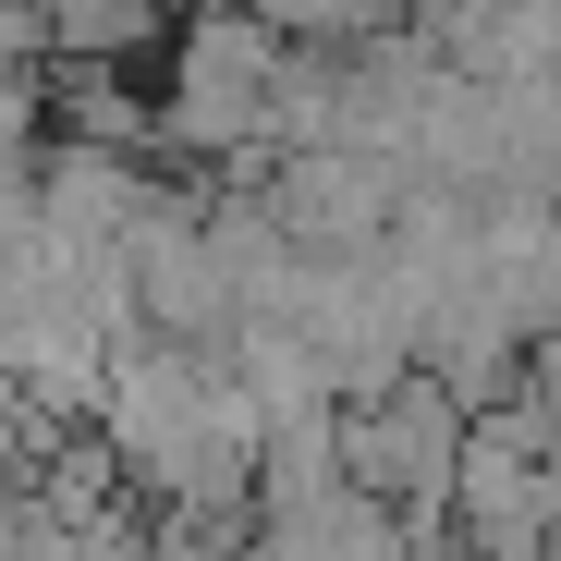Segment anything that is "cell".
Returning <instances> with one entry per match:
<instances>
[{
  "mask_svg": "<svg viewBox=\"0 0 561 561\" xmlns=\"http://www.w3.org/2000/svg\"><path fill=\"white\" fill-rule=\"evenodd\" d=\"M330 451H342V489L354 501H379L391 525H427V513H451V463H463V403L427 379H391V391H366L342 427H330Z\"/></svg>",
  "mask_w": 561,
  "mask_h": 561,
  "instance_id": "1",
  "label": "cell"
},
{
  "mask_svg": "<svg viewBox=\"0 0 561 561\" xmlns=\"http://www.w3.org/2000/svg\"><path fill=\"white\" fill-rule=\"evenodd\" d=\"M268 99H280V49L256 37V25H196L183 37V135L196 147H244L256 123H268Z\"/></svg>",
  "mask_w": 561,
  "mask_h": 561,
  "instance_id": "2",
  "label": "cell"
}]
</instances>
